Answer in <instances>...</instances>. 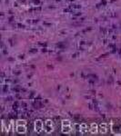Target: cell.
Instances as JSON below:
<instances>
[{"label": "cell", "mask_w": 121, "mask_h": 136, "mask_svg": "<svg viewBox=\"0 0 121 136\" xmlns=\"http://www.w3.org/2000/svg\"><path fill=\"white\" fill-rule=\"evenodd\" d=\"M73 131V126L70 121L68 120H63L62 121V132L64 133H70Z\"/></svg>", "instance_id": "obj_1"}, {"label": "cell", "mask_w": 121, "mask_h": 136, "mask_svg": "<svg viewBox=\"0 0 121 136\" xmlns=\"http://www.w3.org/2000/svg\"><path fill=\"white\" fill-rule=\"evenodd\" d=\"M44 129L46 133H51L53 131V124H52L51 120H46L45 124H44Z\"/></svg>", "instance_id": "obj_2"}, {"label": "cell", "mask_w": 121, "mask_h": 136, "mask_svg": "<svg viewBox=\"0 0 121 136\" xmlns=\"http://www.w3.org/2000/svg\"><path fill=\"white\" fill-rule=\"evenodd\" d=\"M44 129V124L42 123L41 120H36L35 123V131L37 133H40Z\"/></svg>", "instance_id": "obj_3"}, {"label": "cell", "mask_w": 121, "mask_h": 136, "mask_svg": "<svg viewBox=\"0 0 121 136\" xmlns=\"http://www.w3.org/2000/svg\"><path fill=\"white\" fill-rule=\"evenodd\" d=\"M15 131L17 132L18 133L20 134H24V133H27V127L25 124H16V128H15Z\"/></svg>", "instance_id": "obj_4"}, {"label": "cell", "mask_w": 121, "mask_h": 136, "mask_svg": "<svg viewBox=\"0 0 121 136\" xmlns=\"http://www.w3.org/2000/svg\"><path fill=\"white\" fill-rule=\"evenodd\" d=\"M89 132H90L92 134H96L98 132V126L97 125V124H90V128H89Z\"/></svg>", "instance_id": "obj_5"}, {"label": "cell", "mask_w": 121, "mask_h": 136, "mask_svg": "<svg viewBox=\"0 0 121 136\" xmlns=\"http://www.w3.org/2000/svg\"><path fill=\"white\" fill-rule=\"evenodd\" d=\"M88 131H89V129L88 128V125L86 124H82L81 125H80V133H88Z\"/></svg>", "instance_id": "obj_6"}, {"label": "cell", "mask_w": 121, "mask_h": 136, "mask_svg": "<svg viewBox=\"0 0 121 136\" xmlns=\"http://www.w3.org/2000/svg\"><path fill=\"white\" fill-rule=\"evenodd\" d=\"M101 133H106L107 131V125L106 124H102L100 125V129L98 130Z\"/></svg>", "instance_id": "obj_7"}, {"label": "cell", "mask_w": 121, "mask_h": 136, "mask_svg": "<svg viewBox=\"0 0 121 136\" xmlns=\"http://www.w3.org/2000/svg\"><path fill=\"white\" fill-rule=\"evenodd\" d=\"M16 124H25L26 125V121H24V120H17Z\"/></svg>", "instance_id": "obj_8"}]
</instances>
